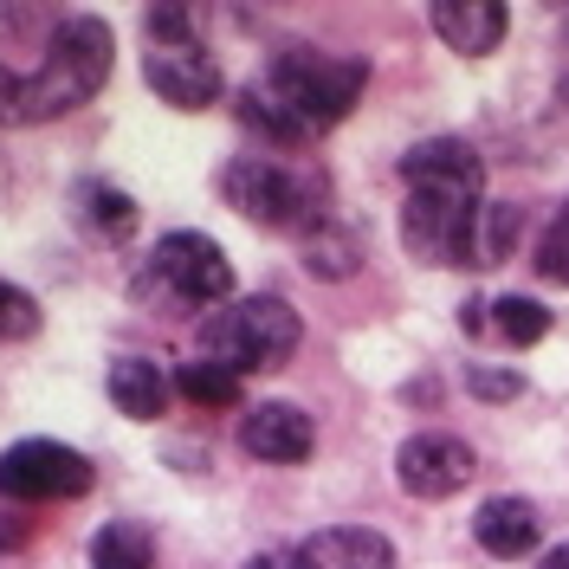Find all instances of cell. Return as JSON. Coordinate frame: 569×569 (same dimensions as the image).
Listing matches in <instances>:
<instances>
[{"mask_svg":"<svg viewBox=\"0 0 569 569\" xmlns=\"http://www.w3.org/2000/svg\"><path fill=\"white\" fill-rule=\"evenodd\" d=\"M110 59H117V39L98 13H71L52 27L46 39V66L27 78V123H52L66 110L91 104L110 78Z\"/></svg>","mask_w":569,"mask_h":569,"instance_id":"cell-1","label":"cell"},{"mask_svg":"<svg viewBox=\"0 0 569 569\" xmlns=\"http://www.w3.org/2000/svg\"><path fill=\"white\" fill-rule=\"evenodd\" d=\"M201 356L208 362H227L233 376H247V369H279L298 356L305 343V318L272 298V291H252V298H233V305H220L213 318H201Z\"/></svg>","mask_w":569,"mask_h":569,"instance_id":"cell-2","label":"cell"},{"mask_svg":"<svg viewBox=\"0 0 569 569\" xmlns=\"http://www.w3.org/2000/svg\"><path fill=\"white\" fill-rule=\"evenodd\" d=\"M220 194L247 213L252 227H279V233H318L330 220L323 181L279 162V156H233L220 169Z\"/></svg>","mask_w":569,"mask_h":569,"instance_id":"cell-3","label":"cell"},{"mask_svg":"<svg viewBox=\"0 0 569 569\" xmlns=\"http://www.w3.org/2000/svg\"><path fill=\"white\" fill-rule=\"evenodd\" d=\"M259 78H266L284 104H291L323 137V130H337V123L356 110L362 84H369V66H362V59L318 52V46H279V52L266 59V71H259Z\"/></svg>","mask_w":569,"mask_h":569,"instance_id":"cell-4","label":"cell"},{"mask_svg":"<svg viewBox=\"0 0 569 569\" xmlns=\"http://www.w3.org/2000/svg\"><path fill=\"white\" fill-rule=\"evenodd\" d=\"M479 194H453V188H408L401 201V247L421 266H479L472 233H479Z\"/></svg>","mask_w":569,"mask_h":569,"instance_id":"cell-5","label":"cell"},{"mask_svg":"<svg viewBox=\"0 0 569 569\" xmlns=\"http://www.w3.org/2000/svg\"><path fill=\"white\" fill-rule=\"evenodd\" d=\"M149 284H162L176 305H233V259L208 233L176 227L149 252Z\"/></svg>","mask_w":569,"mask_h":569,"instance_id":"cell-6","label":"cell"},{"mask_svg":"<svg viewBox=\"0 0 569 569\" xmlns=\"http://www.w3.org/2000/svg\"><path fill=\"white\" fill-rule=\"evenodd\" d=\"M84 492H91V460L66 440H13L0 453V498L13 505H52Z\"/></svg>","mask_w":569,"mask_h":569,"instance_id":"cell-7","label":"cell"},{"mask_svg":"<svg viewBox=\"0 0 569 569\" xmlns=\"http://www.w3.org/2000/svg\"><path fill=\"white\" fill-rule=\"evenodd\" d=\"M472 472H479L472 447H466L460 433H440V427L408 433V440H401V453H395V479H401V492L427 498V505L466 492V486H472Z\"/></svg>","mask_w":569,"mask_h":569,"instance_id":"cell-8","label":"cell"},{"mask_svg":"<svg viewBox=\"0 0 569 569\" xmlns=\"http://www.w3.org/2000/svg\"><path fill=\"white\" fill-rule=\"evenodd\" d=\"M142 84L176 110H208V104H220V91H227V84H220V66H213L201 46H149Z\"/></svg>","mask_w":569,"mask_h":569,"instance_id":"cell-9","label":"cell"},{"mask_svg":"<svg viewBox=\"0 0 569 569\" xmlns=\"http://www.w3.org/2000/svg\"><path fill=\"white\" fill-rule=\"evenodd\" d=\"M240 447H247L252 460L298 466V460H311L318 427H311V415L298 401H259V408H247V421H240Z\"/></svg>","mask_w":569,"mask_h":569,"instance_id":"cell-10","label":"cell"},{"mask_svg":"<svg viewBox=\"0 0 569 569\" xmlns=\"http://www.w3.org/2000/svg\"><path fill=\"white\" fill-rule=\"evenodd\" d=\"M479 176H486V162H479V149H472L466 137H427V142H415V149L401 156V181H408V188L479 194Z\"/></svg>","mask_w":569,"mask_h":569,"instance_id":"cell-11","label":"cell"},{"mask_svg":"<svg viewBox=\"0 0 569 569\" xmlns=\"http://www.w3.org/2000/svg\"><path fill=\"white\" fill-rule=\"evenodd\" d=\"M433 33L447 39V52H460V59H486L505 27H511V13H505V0H433Z\"/></svg>","mask_w":569,"mask_h":569,"instance_id":"cell-12","label":"cell"},{"mask_svg":"<svg viewBox=\"0 0 569 569\" xmlns=\"http://www.w3.org/2000/svg\"><path fill=\"white\" fill-rule=\"evenodd\" d=\"M472 537H479L486 557H531L537 537H543V511H537L531 498H518V492L486 498L479 518H472Z\"/></svg>","mask_w":569,"mask_h":569,"instance_id":"cell-13","label":"cell"},{"mask_svg":"<svg viewBox=\"0 0 569 569\" xmlns=\"http://www.w3.org/2000/svg\"><path fill=\"white\" fill-rule=\"evenodd\" d=\"M233 117H240L259 142H272V149H305V142H318V130H311L298 110L284 104L266 78H252V84H240V91H233Z\"/></svg>","mask_w":569,"mask_h":569,"instance_id":"cell-14","label":"cell"},{"mask_svg":"<svg viewBox=\"0 0 569 569\" xmlns=\"http://www.w3.org/2000/svg\"><path fill=\"white\" fill-rule=\"evenodd\" d=\"M311 569H395V543L369 525H330L298 543Z\"/></svg>","mask_w":569,"mask_h":569,"instance_id":"cell-15","label":"cell"},{"mask_svg":"<svg viewBox=\"0 0 569 569\" xmlns=\"http://www.w3.org/2000/svg\"><path fill=\"white\" fill-rule=\"evenodd\" d=\"M104 389H110V401H117V415H130V421H162L176 376H162L149 356H117L110 376H104Z\"/></svg>","mask_w":569,"mask_h":569,"instance_id":"cell-16","label":"cell"},{"mask_svg":"<svg viewBox=\"0 0 569 569\" xmlns=\"http://www.w3.org/2000/svg\"><path fill=\"white\" fill-rule=\"evenodd\" d=\"M356 266H362V240H356L350 227H337V220H323L318 233H305V272L311 279H356Z\"/></svg>","mask_w":569,"mask_h":569,"instance_id":"cell-17","label":"cell"},{"mask_svg":"<svg viewBox=\"0 0 569 569\" xmlns=\"http://www.w3.org/2000/svg\"><path fill=\"white\" fill-rule=\"evenodd\" d=\"M543 330H550V311H543L537 298H525V291H505V298H492V337H498V343L531 350Z\"/></svg>","mask_w":569,"mask_h":569,"instance_id":"cell-18","label":"cell"},{"mask_svg":"<svg viewBox=\"0 0 569 569\" xmlns=\"http://www.w3.org/2000/svg\"><path fill=\"white\" fill-rule=\"evenodd\" d=\"M91 569H156V543L142 525H104L91 537Z\"/></svg>","mask_w":569,"mask_h":569,"instance_id":"cell-19","label":"cell"},{"mask_svg":"<svg viewBox=\"0 0 569 569\" xmlns=\"http://www.w3.org/2000/svg\"><path fill=\"white\" fill-rule=\"evenodd\" d=\"M78 213H84L104 240H123V233L137 227V201H130L123 188H110V181H84V188H78Z\"/></svg>","mask_w":569,"mask_h":569,"instance_id":"cell-20","label":"cell"},{"mask_svg":"<svg viewBox=\"0 0 569 569\" xmlns=\"http://www.w3.org/2000/svg\"><path fill=\"white\" fill-rule=\"evenodd\" d=\"M176 389L188 395V401H201V408H233L240 401V376L227 369V362H181L176 369Z\"/></svg>","mask_w":569,"mask_h":569,"instance_id":"cell-21","label":"cell"},{"mask_svg":"<svg viewBox=\"0 0 569 569\" xmlns=\"http://www.w3.org/2000/svg\"><path fill=\"white\" fill-rule=\"evenodd\" d=\"M511 240H518V208H511V201H492V208H479V233H472V252H479V266H505Z\"/></svg>","mask_w":569,"mask_h":569,"instance_id":"cell-22","label":"cell"},{"mask_svg":"<svg viewBox=\"0 0 569 569\" xmlns=\"http://www.w3.org/2000/svg\"><path fill=\"white\" fill-rule=\"evenodd\" d=\"M27 337H39V298L0 279V343H27Z\"/></svg>","mask_w":569,"mask_h":569,"instance_id":"cell-23","label":"cell"},{"mask_svg":"<svg viewBox=\"0 0 569 569\" xmlns=\"http://www.w3.org/2000/svg\"><path fill=\"white\" fill-rule=\"evenodd\" d=\"M537 272L550 284H569V208L543 227V240H537V259H531Z\"/></svg>","mask_w":569,"mask_h":569,"instance_id":"cell-24","label":"cell"},{"mask_svg":"<svg viewBox=\"0 0 569 569\" xmlns=\"http://www.w3.org/2000/svg\"><path fill=\"white\" fill-rule=\"evenodd\" d=\"M149 39H156V46H201L188 7H149Z\"/></svg>","mask_w":569,"mask_h":569,"instance_id":"cell-25","label":"cell"},{"mask_svg":"<svg viewBox=\"0 0 569 569\" xmlns=\"http://www.w3.org/2000/svg\"><path fill=\"white\" fill-rule=\"evenodd\" d=\"M466 389L479 395V401H511V395H525V382H518L511 369H486V362H472V369H466Z\"/></svg>","mask_w":569,"mask_h":569,"instance_id":"cell-26","label":"cell"},{"mask_svg":"<svg viewBox=\"0 0 569 569\" xmlns=\"http://www.w3.org/2000/svg\"><path fill=\"white\" fill-rule=\"evenodd\" d=\"M7 123H27V78L0 66V130Z\"/></svg>","mask_w":569,"mask_h":569,"instance_id":"cell-27","label":"cell"},{"mask_svg":"<svg viewBox=\"0 0 569 569\" xmlns=\"http://www.w3.org/2000/svg\"><path fill=\"white\" fill-rule=\"evenodd\" d=\"M247 569H311V563H305V550H259V557H247Z\"/></svg>","mask_w":569,"mask_h":569,"instance_id":"cell-28","label":"cell"},{"mask_svg":"<svg viewBox=\"0 0 569 569\" xmlns=\"http://www.w3.org/2000/svg\"><path fill=\"white\" fill-rule=\"evenodd\" d=\"M543 569H569V543H557V550H543Z\"/></svg>","mask_w":569,"mask_h":569,"instance_id":"cell-29","label":"cell"},{"mask_svg":"<svg viewBox=\"0 0 569 569\" xmlns=\"http://www.w3.org/2000/svg\"><path fill=\"white\" fill-rule=\"evenodd\" d=\"M557 98H563V110H569V78H563V84H557Z\"/></svg>","mask_w":569,"mask_h":569,"instance_id":"cell-30","label":"cell"},{"mask_svg":"<svg viewBox=\"0 0 569 569\" xmlns=\"http://www.w3.org/2000/svg\"><path fill=\"white\" fill-rule=\"evenodd\" d=\"M563 46H569V20H563Z\"/></svg>","mask_w":569,"mask_h":569,"instance_id":"cell-31","label":"cell"}]
</instances>
